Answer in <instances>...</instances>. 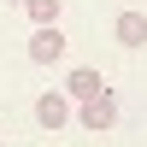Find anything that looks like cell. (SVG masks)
Wrapping results in <instances>:
<instances>
[{
    "mask_svg": "<svg viewBox=\"0 0 147 147\" xmlns=\"http://www.w3.org/2000/svg\"><path fill=\"white\" fill-rule=\"evenodd\" d=\"M30 24H59V0H24Z\"/></svg>",
    "mask_w": 147,
    "mask_h": 147,
    "instance_id": "6",
    "label": "cell"
},
{
    "mask_svg": "<svg viewBox=\"0 0 147 147\" xmlns=\"http://www.w3.org/2000/svg\"><path fill=\"white\" fill-rule=\"evenodd\" d=\"M30 59H35V65H59V59H65V35H59V24H35Z\"/></svg>",
    "mask_w": 147,
    "mask_h": 147,
    "instance_id": "1",
    "label": "cell"
},
{
    "mask_svg": "<svg viewBox=\"0 0 147 147\" xmlns=\"http://www.w3.org/2000/svg\"><path fill=\"white\" fill-rule=\"evenodd\" d=\"M12 6H24V0H12Z\"/></svg>",
    "mask_w": 147,
    "mask_h": 147,
    "instance_id": "7",
    "label": "cell"
},
{
    "mask_svg": "<svg viewBox=\"0 0 147 147\" xmlns=\"http://www.w3.org/2000/svg\"><path fill=\"white\" fill-rule=\"evenodd\" d=\"M35 124H41V129H65L71 124V94L65 88H47L41 100H35Z\"/></svg>",
    "mask_w": 147,
    "mask_h": 147,
    "instance_id": "3",
    "label": "cell"
},
{
    "mask_svg": "<svg viewBox=\"0 0 147 147\" xmlns=\"http://www.w3.org/2000/svg\"><path fill=\"white\" fill-rule=\"evenodd\" d=\"M65 94L71 100H94V94H106V77L94 65H71V77H65Z\"/></svg>",
    "mask_w": 147,
    "mask_h": 147,
    "instance_id": "4",
    "label": "cell"
},
{
    "mask_svg": "<svg viewBox=\"0 0 147 147\" xmlns=\"http://www.w3.org/2000/svg\"><path fill=\"white\" fill-rule=\"evenodd\" d=\"M77 124L88 129V136H106V129L118 124V106H112V94H94V100H82V112H77Z\"/></svg>",
    "mask_w": 147,
    "mask_h": 147,
    "instance_id": "2",
    "label": "cell"
},
{
    "mask_svg": "<svg viewBox=\"0 0 147 147\" xmlns=\"http://www.w3.org/2000/svg\"><path fill=\"white\" fill-rule=\"evenodd\" d=\"M112 35H118V47H147V12H118Z\"/></svg>",
    "mask_w": 147,
    "mask_h": 147,
    "instance_id": "5",
    "label": "cell"
}]
</instances>
